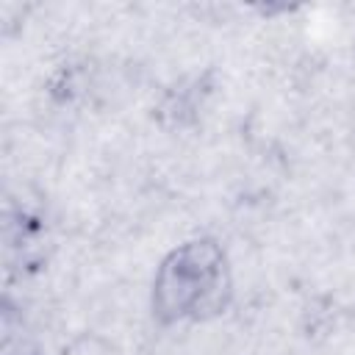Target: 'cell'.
<instances>
[{
  "instance_id": "obj_3",
  "label": "cell",
  "mask_w": 355,
  "mask_h": 355,
  "mask_svg": "<svg viewBox=\"0 0 355 355\" xmlns=\"http://www.w3.org/2000/svg\"><path fill=\"white\" fill-rule=\"evenodd\" d=\"M28 355H36V352H28Z\"/></svg>"
},
{
  "instance_id": "obj_2",
  "label": "cell",
  "mask_w": 355,
  "mask_h": 355,
  "mask_svg": "<svg viewBox=\"0 0 355 355\" xmlns=\"http://www.w3.org/2000/svg\"><path fill=\"white\" fill-rule=\"evenodd\" d=\"M61 355H122V349L103 333H94V330H86V333H78L72 336Z\"/></svg>"
},
{
  "instance_id": "obj_1",
  "label": "cell",
  "mask_w": 355,
  "mask_h": 355,
  "mask_svg": "<svg viewBox=\"0 0 355 355\" xmlns=\"http://www.w3.org/2000/svg\"><path fill=\"white\" fill-rule=\"evenodd\" d=\"M233 302V266L214 236H191L175 244L155 266L150 283V316L161 327L219 319Z\"/></svg>"
}]
</instances>
